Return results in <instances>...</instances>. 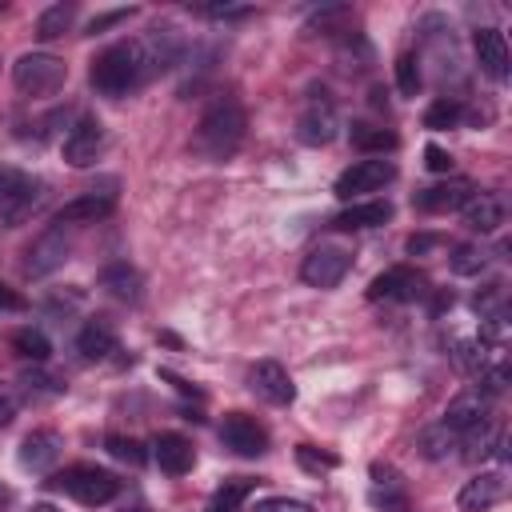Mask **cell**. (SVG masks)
Returning a JSON list of instances; mask_svg holds the SVG:
<instances>
[{"label": "cell", "mask_w": 512, "mask_h": 512, "mask_svg": "<svg viewBox=\"0 0 512 512\" xmlns=\"http://www.w3.org/2000/svg\"><path fill=\"white\" fill-rule=\"evenodd\" d=\"M244 132H248V112L236 96H216L200 120H196V132H192V152H200L204 160L212 164H224L240 152L244 144Z\"/></svg>", "instance_id": "1"}, {"label": "cell", "mask_w": 512, "mask_h": 512, "mask_svg": "<svg viewBox=\"0 0 512 512\" xmlns=\"http://www.w3.org/2000/svg\"><path fill=\"white\" fill-rule=\"evenodd\" d=\"M144 80H148V72H144V60H140L136 40H116V44H108L104 52H96V60H92V68H88V84H92L100 96H108V100H120V96L136 92Z\"/></svg>", "instance_id": "2"}, {"label": "cell", "mask_w": 512, "mask_h": 512, "mask_svg": "<svg viewBox=\"0 0 512 512\" xmlns=\"http://www.w3.org/2000/svg\"><path fill=\"white\" fill-rule=\"evenodd\" d=\"M48 484H52L56 492L72 496V500L84 504V508H100V504H108V500L120 496V480H116L112 472L96 468V464H72V468H64V472H56Z\"/></svg>", "instance_id": "3"}, {"label": "cell", "mask_w": 512, "mask_h": 512, "mask_svg": "<svg viewBox=\"0 0 512 512\" xmlns=\"http://www.w3.org/2000/svg\"><path fill=\"white\" fill-rule=\"evenodd\" d=\"M64 80H68V64L52 52H24L12 64V84L24 96H52L56 88H64Z\"/></svg>", "instance_id": "4"}, {"label": "cell", "mask_w": 512, "mask_h": 512, "mask_svg": "<svg viewBox=\"0 0 512 512\" xmlns=\"http://www.w3.org/2000/svg\"><path fill=\"white\" fill-rule=\"evenodd\" d=\"M392 180H396V164H392V160H384V156H364V160H352V164L336 176L332 192H336L340 200H360V196H368V192H380V188L392 184Z\"/></svg>", "instance_id": "5"}, {"label": "cell", "mask_w": 512, "mask_h": 512, "mask_svg": "<svg viewBox=\"0 0 512 512\" xmlns=\"http://www.w3.org/2000/svg\"><path fill=\"white\" fill-rule=\"evenodd\" d=\"M336 132H340V112H336L332 96L328 92H312L304 100L300 116H296V140L308 144V148H324V144L336 140Z\"/></svg>", "instance_id": "6"}, {"label": "cell", "mask_w": 512, "mask_h": 512, "mask_svg": "<svg viewBox=\"0 0 512 512\" xmlns=\"http://www.w3.org/2000/svg\"><path fill=\"white\" fill-rule=\"evenodd\" d=\"M136 48H140L144 72H148V80H152V76H160V72H168V68H176V64L184 60L188 36H184L176 24H160V28H152L144 40H136Z\"/></svg>", "instance_id": "7"}, {"label": "cell", "mask_w": 512, "mask_h": 512, "mask_svg": "<svg viewBox=\"0 0 512 512\" xmlns=\"http://www.w3.org/2000/svg\"><path fill=\"white\" fill-rule=\"evenodd\" d=\"M352 268V252L340 244H316L308 248L304 264H300V280L312 288H336Z\"/></svg>", "instance_id": "8"}, {"label": "cell", "mask_w": 512, "mask_h": 512, "mask_svg": "<svg viewBox=\"0 0 512 512\" xmlns=\"http://www.w3.org/2000/svg\"><path fill=\"white\" fill-rule=\"evenodd\" d=\"M68 252H72V240H68L64 224H52V228H44V232H40V236L28 244V252H24V276L40 280V276L56 272V268L68 260Z\"/></svg>", "instance_id": "9"}, {"label": "cell", "mask_w": 512, "mask_h": 512, "mask_svg": "<svg viewBox=\"0 0 512 512\" xmlns=\"http://www.w3.org/2000/svg\"><path fill=\"white\" fill-rule=\"evenodd\" d=\"M424 292H428L424 272H416V268H408V264L384 268V272L372 276V284H368V300H388V304H408V300H420Z\"/></svg>", "instance_id": "10"}, {"label": "cell", "mask_w": 512, "mask_h": 512, "mask_svg": "<svg viewBox=\"0 0 512 512\" xmlns=\"http://www.w3.org/2000/svg\"><path fill=\"white\" fill-rule=\"evenodd\" d=\"M248 388H252V396H260L272 408H288L296 400V384H292L288 368L276 360H256L248 368Z\"/></svg>", "instance_id": "11"}, {"label": "cell", "mask_w": 512, "mask_h": 512, "mask_svg": "<svg viewBox=\"0 0 512 512\" xmlns=\"http://www.w3.org/2000/svg\"><path fill=\"white\" fill-rule=\"evenodd\" d=\"M220 444L236 456H264L268 452V428L248 412H228L220 420Z\"/></svg>", "instance_id": "12"}, {"label": "cell", "mask_w": 512, "mask_h": 512, "mask_svg": "<svg viewBox=\"0 0 512 512\" xmlns=\"http://www.w3.org/2000/svg\"><path fill=\"white\" fill-rule=\"evenodd\" d=\"M60 152H64V160H68L72 168L96 164V156L104 152V124H100V116H80V120L68 128Z\"/></svg>", "instance_id": "13"}, {"label": "cell", "mask_w": 512, "mask_h": 512, "mask_svg": "<svg viewBox=\"0 0 512 512\" xmlns=\"http://www.w3.org/2000/svg\"><path fill=\"white\" fill-rule=\"evenodd\" d=\"M484 420H492V396L488 392H480V388H464L456 400H448V408H444V428H452L456 436H464V432H472V428H480Z\"/></svg>", "instance_id": "14"}, {"label": "cell", "mask_w": 512, "mask_h": 512, "mask_svg": "<svg viewBox=\"0 0 512 512\" xmlns=\"http://www.w3.org/2000/svg\"><path fill=\"white\" fill-rule=\"evenodd\" d=\"M60 456H64V436L56 432V428H36V432H28L24 440H20V452H16V460H20V468H28V472H52L56 464H60Z\"/></svg>", "instance_id": "15"}, {"label": "cell", "mask_w": 512, "mask_h": 512, "mask_svg": "<svg viewBox=\"0 0 512 512\" xmlns=\"http://www.w3.org/2000/svg\"><path fill=\"white\" fill-rule=\"evenodd\" d=\"M508 496V476L496 468V472H476L472 480H464V488L456 492V508L460 512H488L496 504H504Z\"/></svg>", "instance_id": "16"}, {"label": "cell", "mask_w": 512, "mask_h": 512, "mask_svg": "<svg viewBox=\"0 0 512 512\" xmlns=\"http://www.w3.org/2000/svg\"><path fill=\"white\" fill-rule=\"evenodd\" d=\"M472 52H476L480 72H488L492 80H508L512 56H508V40H504L500 28H476L472 32Z\"/></svg>", "instance_id": "17"}, {"label": "cell", "mask_w": 512, "mask_h": 512, "mask_svg": "<svg viewBox=\"0 0 512 512\" xmlns=\"http://www.w3.org/2000/svg\"><path fill=\"white\" fill-rule=\"evenodd\" d=\"M112 208H116V192H96V188H88V192H80L76 200L60 204L56 224H96V220L112 216Z\"/></svg>", "instance_id": "18"}, {"label": "cell", "mask_w": 512, "mask_h": 512, "mask_svg": "<svg viewBox=\"0 0 512 512\" xmlns=\"http://www.w3.org/2000/svg\"><path fill=\"white\" fill-rule=\"evenodd\" d=\"M472 192H476V188H472L468 180L452 176V180H440V184L420 188V192L412 196V204H416L420 212H452V208H460V204H464Z\"/></svg>", "instance_id": "19"}, {"label": "cell", "mask_w": 512, "mask_h": 512, "mask_svg": "<svg viewBox=\"0 0 512 512\" xmlns=\"http://www.w3.org/2000/svg\"><path fill=\"white\" fill-rule=\"evenodd\" d=\"M152 456H156L160 472H168V476H184V472H192V464H196V448H192V440L180 436V432H160L156 444H152Z\"/></svg>", "instance_id": "20"}, {"label": "cell", "mask_w": 512, "mask_h": 512, "mask_svg": "<svg viewBox=\"0 0 512 512\" xmlns=\"http://www.w3.org/2000/svg\"><path fill=\"white\" fill-rule=\"evenodd\" d=\"M388 220H392V204L388 200H356V204H348L344 212L332 216V228L364 232V228H384Z\"/></svg>", "instance_id": "21"}, {"label": "cell", "mask_w": 512, "mask_h": 512, "mask_svg": "<svg viewBox=\"0 0 512 512\" xmlns=\"http://www.w3.org/2000/svg\"><path fill=\"white\" fill-rule=\"evenodd\" d=\"M372 500H376L384 512H412L404 476H400L392 464H372Z\"/></svg>", "instance_id": "22"}, {"label": "cell", "mask_w": 512, "mask_h": 512, "mask_svg": "<svg viewBox=\"0 0 512 512\" xmlns=\"http://www.w3.org/2000/svg\"><path fill=\"white\" fill-rule=\"evenodd\" d=\"M460 216L472 232H496L504 224V200L496 192H472L464 204H460Z\"/></svg>", "instance_id": "23"}, {"label": "cell", "mask_w": 512, "mask_h": 512, "mask_svg": "<svg viewBox=\"0 0 512 512\" xmlns=\"http://www.w3.org/2000/svg\"><path fill=\"white\" fill-rule=\"evenodd\" d=\"M76 352H80L84 360H108V356L116 352V328H112V320L92 316V320L76 332Z\"/></svg>", "instance_id": "24"}, {"label": "cell", "mask_w": 512, "mask_h": 512, "mask_svg": "<svg viewBox=\"0 0 512 512\" xmlns=\"http://www.w3.org/2000/svg\"><path fill=\"white\" fill-rule=\"evenodd\" d=\"M100 288H104L108 296L124 300V304H136V300L144 296V280H140V272H136L128 260H116V264L100 268Z\"/></svg>", "instance_id": "25"}, {"label": "cell", "mask_w": 512, "mask_h": 512, "mask_svg": "<svg viewBox=\"0 0 512 512\" xmlns=\"http://www.w3.org/2000/svg\"><path fill=\"white\" fill-rule=\"evenodd\" d=\"M40 196H44V180H36V176H28V172H24V180L16 184V192L8 196V204L0 208V216H4L8 224H20V220H28V216L36 212Z\"/></svg>", "instance_id": "26"}, {"label": "cell", "mask_w": 512, "mask_h": 512, "mask_svg": "<svg viewBox=\"0 0 512 512\" xmlns=\"http://www.w3.org/2000/svg\"><path fill=\"white\" fill-rule=\"evenodd\" d=\"M348 136H352V148H360L364 156H384V152H392V148H396V132H392V128H384V124L356 120V124L348 128Z\"/></svg>", "instance_id": "27"}, {"label": "cell", "mask_w": 512, "mask_h": 512, "mask_svg": "<svg viewBox=\"0 0 512 512\" xmlns=\"http://www.w3.org/2000/svg\"><path fill=\"white\" fill-rule=\"evenodd\" d=\"M252 488H256L252 476H232V480H224V484L212 492L208 512H240V504L252 496Z\"/></svg>", "instance_id": "28"}, {"label": "cell", "mask_w": 512, "mask_h": 512, "mask_svg": "<svg viewBox=\"0 0 512 512\" xmlns=\"http://www.w3.org/2000/svg\"><path fill=\"white\" fill-rule=\"evenodd\" d=\"M72 24H76V4H48V8L36 16V36H40V40H56V36H64Z\"/></svg>", "instance_id": "29"}, {"label": "cell", "mask_w": 512, "mask_h": 512, "mask_svg": "<svg viewBox=\"0 0 512 512\" xmlns=\"http://www.w3.org/2000/svg\"><path fill=\"white\" fill-rule=\"evenodd\" d=\"M420 452L428 456V460H444V456H452V448H460V436L452 432V428H444V424H432V428H424L420 432Z\"/></svg>", "instance_id": "30"}, {"label": "cell", "mask_w": 512, "mask_h": 512, "mask_svg": "<svg viewBox=\"0 0 512 512\" xmlns=\"http://www.w3.org/2000/svg\"><path fill=\"white\" fill-rule=\"evenodd\" d=\"M460 116H464L460 100H452V96H440V100H432V104L424 108V128H432V132H444V128H456V124H460Z\"/></svg>", "instance_id": "31"}, {"label": "cell", "mask_w": 512, "mask_h": 512, "mask_svg": "<svg viewBox=\"0 0 512 512\" xmlns=\"http://www.w3.org/2000/svg\"><path fill=\"white\" fill-rule=\"evenodd\" d=\"M12 348H16L24 360H32V364H44L48 352H52V344H48V336H44L40 328H16V332H12Z\"/></svg>", "instance_id": "32"}, {"label": "cell", "mask_w": 512, "mask_h": 512, "mask_svg": "<svg viewBox=\"0 0 512 512\" xmlns=\"http://www.w3.org/2000/svg\"><path fill=\"white\" fill-rule=\"evenodd\" d=\"M484 264H488V252L480 244H456L448 256V268L456 276H476V272H484Z\"/></svg>", "instance_id": "33"}, {"label": "cell", "mask_w": 512, "mask_h": 512, "mask_svg": "<svg viewBox=\"0 0 512 512\" xmlns=\"http://www.w3.org/2000/svg\"><path fill=\"white\" fill-rule=\"evenodd\" d=\"M104 448H108V456H116V460H124V464H132V468L148 460L144 444H140L136 436H124V432H108V436H104Z\"/></svg>", "instance_id": "34"}, {"label": "cell", "mask_w": 512, "mask_h": 512, "mask_svg": "<svg viewBox=\"0 0 512 512\" xmlns=\"http://www.w3.org/2000/svg\"><path fill=\"white\" fill-rule=\"evenodd\" d=\"M420 84H424V76H420V56H416V52H400V56H396V88H400L404 96H416Z\"/></svg>", "instance_id": "35"}, {"label": "cell", "mask_w": 512, "mask_h": 512, "mask_svg": "<svg viewBox=\"0 0 512 512\" xmlns=\"http://www.w3.org/2000/svg\"><path fill=\"white\" fill-rule=\"evenodd\" d=\"M352 20V8H344V4H336V8H320L312 20H308V32H324V36H332V32H340L336 24H348Z\"/></svg>", "instance_id": "36"}, {"label": "cell", "mask_w": 512, "mask_h": 512, "mask_svg": "<svg viewBox=\"0 0 512 512\" xmlns=\"http://www.w3.org/2000/svg\"><path fill=\"white\" fill-rule=\"evenodd\" d=\"M296 464H300L304 472H332L340 460H336L332 452H320V448H312V444H300V448H296Z\"/></svg>", "instance_id": "37"}, {"label": "cell", "mask_w": 512, "mask_h": 512, "mask_svg": "<svg viewBox=\"0 0 512 512\" xmlns=\"http://www.w3.org/2000/svg\"><path fill=\"white\" fill-rule=\"evenodd\" d=\"M20 384L28 388V396H32V392H36V396H56V392H64V380L52 376V372H24Z\"/></svg>", "instance_id": "38"}, {"label": "cell", "mask_w": 512, "mask_h": 512, "mask_svg": "<svg viewBox=\"0 0 512 512\" xmlns=\"http://www.w3.org/2000/svg\"><path fill=\"white\" fill-rule=\"evenodd\" d=\"M20 404H24V396H20V388L16 384H4L0 380V428H8L16 416H20Z\"/></svg>", "instance_id": "39"}, {"label": "cell", "mask_w": 512, "mask_h": 512, "mask_svg": "<svg viewBox=\"0 0 512 512\" xmlns=\"http://www.w3.org/2000/svg\"><path fill=\"white\" fill-rule=\"evenodd\" d=\"M252 512H312V508L304 500H292V496H264V500H256Z\"/></svg>", "instance_id": "40"}, {"label": "cell", "mask_w": 512, "mask_h": 512, "mask_svg": "<svg viewBox=\"0 0 512 512\" xmlns=\"http://www.w3.org/2000/svg\"><path fill=\"white\" fill-rule=\"evenodd\" d=\"M196 12H200V16H212V20H240V16H248L252 8H244V4H200Z\"/></svg>", "instance_id": "41"}, {"label": "cell", "mask_w": 512, "mask_h": 512, "mask_svg": "<svg viewBox=\"0 0 512 512\" xmlns=\"http://www.w3.org/2000/svg\"><path fill=\"white\" fill-rule=\"evenodd\" d=\"M24 180V172L20 168H12V164H0V208L8 204V196L16 192V184Z\"/></svg>", "instance_id": "42"}, {"label": "cell", "mask_w": 512, "mask_h": 512, "mask_svg": "<svg viewBox=\"0 0 512 512\" xmlns=\"http://www.w3.org/2000/svg\"><path fill=\"white\" fill-rule=\"evenodd\" d=\"M136 8H116V12H104V16H92V24H88V32L96 36V32H104V28H112V24H120V20H128Z\"/></svg>", "instance_id": "43"}, {"label": "cell", "mask_w": 512, "mask_h": 512, "mask_svg": "<svg viewBox=\"0 0 512 512\" xmlns=\"http://www.w3.org/2000/svg\"><path fill=\"white\" fill-rule=\"evenodd\" d=\"M424 164H428L432 172H452V156H448L444 148H436V144L424 148Z\"/></svg>", "instance_id": "44"}, {"label": "cell", "mask_w": 512, "mask_h": 512, "mask_svg": "<svg viewBox=\"0 0 512 512\" xmlns=\"http://www.w3.org/2000/svg\"><path fill=\"white\" fill-rule=\"evenodd\" d=\"M20 308H24V296L16 288L0 284V312H20Z\"/></svg>", "instance_id": "45"}, {"label": "cell", "mask_w": 512, "mask_h": 512, "mask_svg": "<svg viewBox=\"0 0 512 512\" xmlns=\"http://www.w3.org/2000/svg\"><path fill=\"white\" fill-rule=\"evenodd\" d=\"M8 500H12V492H8V488H4V484H0V508H4V504H8Z\"/></svg>", "instance_id": "46"}]
</instances>
